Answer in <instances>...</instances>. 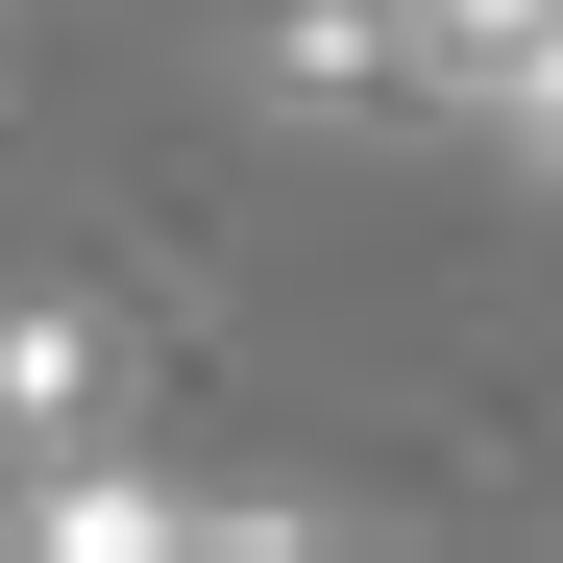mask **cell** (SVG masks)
Wrapping results in <instances>:
<instances>
[{
  "mask_svg": "<svg viewBox=\"0 0 563 563\" xmlns=\"http://www.w3.org/2000/svg\"><path fill=\"white\" fill-rule=\"evenodd\" d=\"M123 417V319L99 295H0V441H99Z\"/></svg>",
  "mask_w": 563,
  "mask_h": 563,
  "instance_id": "cell-1",
  "label": "cell"
},
{
  "mask_svg": "<svg viewBox=\"0 0 563 563\" xmlns=\"http://www.w3.org/2000/svg\"><path fill=\"white\" fill-rule=\"evenodd\" d=\"M269 99H295V123L417 99V0H269Z\"/></svg>",
  "mask_w": 563,
  "mask_h": 563,
  "instance_id": "cell-2",
  "label": "cell"
},
{
  "mask_svg": "<svg viewBox=\"0 0 563 563\" xmlns=\"http://www.w3.org/2000/svg\"><path fill=\"white\" fill-rule=\"evenodd\" d=\"M539 49H563V0H417V99H490V123H515Z\"/></svg>",
  "mask_w": 563,
  "mask_h": 563,
  "instance_id": "cell-3",
  "label": "cell"
},
{
  "mask_svg": "<svg viewBox=\"0 0 563 563\" xmlns=\"http://www.w3.org/2000/svg\"><path fill=\"white\" fill-rule=\"evenodd\" d=\"M49 539H74V563H147V539H197V515H172L147 465H74V490H49Z\"/></svg>",
  "mask_w": 563,
  "mask_h": 563,
  "instance_id": "cell-4",
  "label": "cell"
},
{
  "mask_svg": "<svg viewBox=\"0 0 563 563\" xmlns=\"http://www.w3.org/2000/svg\"><path fill=\"white\" fill-rule=\"evenodd\" d=\"M515 147H539V172H563V49H539V74H515Z\"/></svg>",
  "mask_w": 563,
  "mask_h": 563,
  "instance_id": "cell-5",
  "label": "cell"
}]
</instances>
